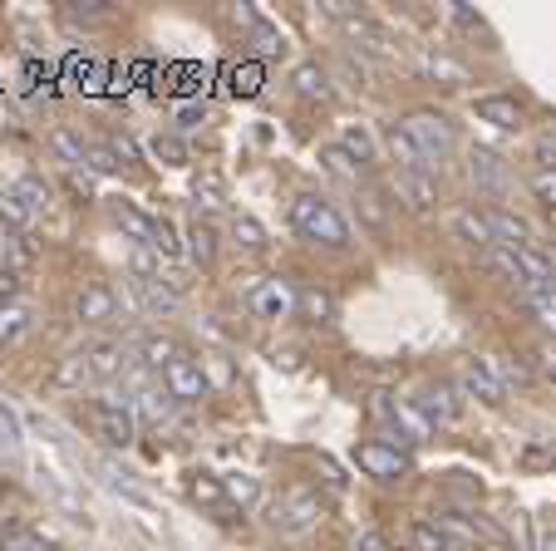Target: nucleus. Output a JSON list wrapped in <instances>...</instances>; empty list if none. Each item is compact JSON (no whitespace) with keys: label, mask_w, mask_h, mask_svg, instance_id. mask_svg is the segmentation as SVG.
I'll return each instance as SVG.
<instances>
[{"label":"nucleus","mask_w":556,"mask_h":551,"mask_svg":"<svg viewBox=\"0 0 556 551\" xmlns=\"http://www.w3.org/2000/svg\"><path fill=\"white\" fill-rule=\"evenodd\" d=\"M231 237H237V247H247V251L266 247V227L252 217V212H237V217H231Z\"/></svg>","instance_id":"obj_28"},{"label":"nucleus","mask_w":556,"mask_h":551,"mask_svg":"<svg viewBox=\"0 0 556 551\" xmlns=\"http://www.w3.org/2000/svg\"><path fill=\"white\" fill-rule=\"evenodd\" d=\"M50 148H54V153H60L70 167H85V163H89V148L79 143L70 128H54V134H50Z\"/></svg>","instance_id":"obj_34"},{"label":"nucleus","mask_w":556,"mask_h":551,"mask_svg":"<svg viewBox=\"0 0 556 551\" xmlns=\"http://www.w3.org/2000/svg\"><path fill=\"white\" fill-rule=\"evenodd\" d=\"M0 551H54V547H50V537H40V531L25 527V531H11V537L0 541Z\"/></svg>","instance_id":"obj_42"},{"label":"nucleus","mask_w":556,"mask_h":551,"mask_svg":"<svg viewBox=\"0 0 556 551\" xmlns=\"http://www.w3.org/2000/svg\"><path fill=\"white\" fill-rule=\"evenodd\" d=\"M472 114H478V124H493V128H503V134H517V128L527 124L522 104H517L513 95H483L472 104Z\"/></svg>","instance_id":"obj_11"},{"label":"nucleus","mask_w":556,"mask_h":551,"mask_svg":"<svg viewBox=\"0 0 556 551\" xmlns=\"http://www.w3.org/2000/svg\"><path fill=\"white\" fill-rule=\"evenodd\" d=\"M64 15H70V21H109V5L104 0H74Z\"/></svg>","instance_id":"obj_47"},{"label":"nucleus","mask_w":556,"mask_h":551,"mask_svg":"<svg viewBox=\"0 0 556 551\" xmlns=\"http://www.w3.org/2000/svg\"><path fill=\"white\" fill-rule=\"evenodd\" d=\"M384 148H389V153H394V163H400V173H433V167L424 163V153H419V148H414V138L404 134L400 124H394V128H389V134H384Z\"/></svg>","instance_id":"obj_18"},{"label":"nucleus","mask_w":556,"mask_h":551,"mask_svg":"<svg viewBox=\"0 0 556 551\" xmlns=\"http://www.w3.org/2000/svg\"><path fill=\"white\" fill-rule=\"evenodd\" d=\"M74 315H79L85 325H109L118 315V296L109 291L104 281H89L85 291L74 296Z\"/></svg>","instance_id":"obj_12"},{"label":"nucleus","mask_w":556,"mask_h":551,"mask_svg":"<svg viewBox=\"0 0 556 551\" xmlns=\"http://www.w3.org/2000/svg\"><path fill=\"white\" fill-rule=\"evenodd\" d=\"M536 153H542V158H546V163H556V134H546V138H542V143H536Z\"/></svg>","instance_id":"obj_59"},{"label":"nucleus","mask_w":556,"mask_h":551,"mask_svg":"<svg viewBox=\"0 0 556 551\" xmlns=\"http://www.w3.org/2000/svg\"><path fill=\"white\" fill-rule=\"evenodd\" d=\"M320 517H326V502L315 498L311 488H295V492H286L281 502H276V531L281 537H305V531H315L320 527Z\"/></svg>","instance_id":"obj_4"},{"label":"nucleus","mask_w":556,"mask_h":551,"mask_svg":"<svg viewBox=\"0 0 556 551\" xmlns=\"http://www.w3.org/2000/svg\"><path fill=\"white\" fill-rule=\"evenodd\" d=\"M301 315L311 325H336L340 305H336V296H330V291H320V286H305V291H301Z\"/></svg>","instance_id":"obj_23"},{"label":"nucleus","mask_w":556,"mask_h":551,"mask_svg":"<svg viewBox=\"0 0 556 551\" xmlns=\"http://www.w3.org/2000/svg\"><path fill=\"white\" fill-rule=\"evenodd\" d=\"M202 118H207V109L202 104H178V128H198Z\"/></svg>","instance_id":"obj_55"},{"label":"nucleus","mask_w":556,"mask_h":551,"mask_svg":"<svg viewBox=\"0 0 556 551\" xmlns=\"http://www.w3.org/2000/svg\"><path fill=\"white\" fill-rule=\"evenodd\" d=\"M409 551H453V541L443 537L433 522H414L409 527Z\"/></svg>","instance_id":"obj_35"},{"label":"nucleus","mask_w":556,"mask_h":551,"mask_svg":"<svg viewBox=\"0 0 556 551\" xmlns=\"http://www.w3.org/2000/svg\"><path fill=\"white\" fill-rule=\"evenodd\" d=\"M355 463L379 483H400L414 473V458L404 453L400 443H389V438H365V443L355 448Z\"/></svg>","instance_id":"obj_3"},{"label":"nucleus","mask_w":556,"mask_h":551,"mask_svg":"<svg viewBox=\"0 0 556 551\" xmlns=\"http://www.w3.org/2000/svg\"><path fill=\"white\" fill-rule=\"evenodd\" d=\"M109 148H114L118 163H138V143H134V138H109Z\"/></svg>","instance_id":"obj_56"},{"label":"nucleus","mask_w":556,"mask_h":551,"mask_svg":"<svg viewBox=\"0 0 556 551\" xmlns=\"http://www.w3.org/2000/svg\"><path fill=\"white\" fill-rule=\"evenodd\" d=\"M340 148H345V153L355 158L359 167H375L379 163V143H375V134H369L365 124H345V134H340Z\"/></svg>","instance_id":"obj_22"},{"label":"nucleus","mask_w":556,"mask_h":551,"mask_svg":"<svg viewBox=\"0 0 556 551\" xmlns=\"http://www.w3.org/2000/svg\"><path fill=\"white\" fill-rule=\"evenodd\" d=\"M552 463H556V448H552Z\"/></svg>","instance_id":"obj_61"},{"label":"nucleus","mask_w":556,"mask_h":551,"mask_svg":"<svg viewBox=\"0 0 556 551\" xmlns=\"http://www.w3.org/2000/svg\"><path fill=\"white\" fill-rule=\"evenodd\" d=\"M25 330H30V311H25L21 301H15V305H0V345L21 340Z\"/></svg>","instance_id":"obj_33"},{"label":"nucleus","mask_w":556,"mask_h":551,"mask_svg":"<svg viewBox=\"0 0 556 551\" xmlns=\"http://www.w3.org/2000/svg\"><path fill=\"white\" fill-rule=\"evenodd\" d=\"M536 370H542L546 379H556V345H542V350H536Z\"/></svg>","instance_id":"obj_58"},{"label":"nucleus","mask_w":556,"mask_h":551,"mask_svg":"<svg viewBox=\"0 0 556 551\" xmlns=\"http://www.w3.org/2000/svg\"><path fill=\"white\" fill-rule=\"evenodd\" d=\"M163 389H168L178 404H198V399H207V370H202L192 354H178V360L163 370Z\"/></svg>","instance_id":"obj_5"},{"label":"nucleus","mask_w":556,"mask_h":551,"mask_svg":"<svg viewBox=\"0 0 556 551\" xmlns=\"http://www.w3.org/2000/svg\"><path fill=\"white\" fill-rule=\"evenodd\" d=\"M291 84H295V95L301 99H315V104H326L336 89H330V70H320L315 60H301L291 70Z\"/></svg>","instance_id":"obj_17"},{"label":"nucleus","mask_w":556,"mask_h":551,"mask_svg":"<svg viewBox=\"0 0 556 551\" xmlns=\"http://www.w3.org/2000/svg\"><path fill=\"white\" fill-rule=\"evenodd\" d=\"M0 428H5V443L21 448V438H25V434H21V414H15L5 399H0Z\"/></svg>","instance_id":"obj_51"},{"label":"nucleus","mask_w":556,"mask_h":551,"mask_svg":"<svg viewBox=\"0 0 556 551\" xmlns=\"http://www.w3.org/2000/svg\"><path fill=\"white\" fill-rule=\"evenodd\" d=\"M252 45H256V54H266V60H276V54L286 50V35L276 30L271 21H256V25H252Z\"/></svg>","instance_id":"obj_38"},{"label":"nucleus","mask_w":556,"mask_h":551,"mask_svg":"<svg viewBox=\"0 0 556 551\" xmlns=\"http://www.w3.org/2000/svg\"><path fill=\"white\" fill-rule=\"evenodd\" d=\"M85 370H89V379H99V385H109V379H118L124 375V364H128V350H124V340H114V335H99V340H89L85 345Z\"/></svg>","instance_id":"obj_7"},{"label":"nucleus","mask_w":556,"mask_h":551,"mask_svg":"<svg viewBox=\"0 0 556 551\" xmlns=\"http://www.w3.org/2000/svg\"><path fill=\"white\" fill-rule=\"evenodd\" d=\"M291 227L301 231L305 241H315V247H350V222L340 217V208L330 198H320V192H301V198L291 202Z\"/></svg>","instance_id":"obj_1"},{"label":"nucleus","mask_w":556,"mask_h":551,"mask_svg":"<svg viewBox=\"0 0 556 551\" xmlns=\"http://www.w3.org/2000/svg\"><path fill=\"white\" fill-rule=\"evenodd\" d=\"M355 551H389V541L379 531H355Z\"/></svg>","instance_id":"obj_57"},{"label":"nucleus","mask_w":556,"mask_h":551,"mask_svg":"<svg viewBox=\"0 0 556 551\" xmlns=\"http://www.w3.org/2000/svg\"><path fill=\"white\" fill-rule=\"evenodd\" d=\"M0 217L11 222V227H25V222H30V217H35V212H30V208H25V202H21V198H15V192H0Z\"/></svg>","instance_id":"obj_46"},{"label":"nucleus","mask_w":556,"mask_h":551,"mask_svg":"<svg viewBox=\"0 0 556 551\" xmlns=\"http://www.w3.org/2000/svg\"><path fill=\"white\" fill-rule=\"evenodd\" d=\"M532 192H536V198L546 202V208L556 212V167H542V173L532 177Z\"/></svg>","instance_id":"obj_50"},{"label":"nucleus","mask_w":556,"mask_h":551,"mask_svg":"<svg viewBox=\"0 0 556 551\" xmlns=\"http://www.w3.org/2000/svg\"><path fill=\"white\" fill-rule=\"evenodd\" d=\"M134 281H163V256H157L153 247H143V241H134Z\"/></svg>","instance_id":"obj_32"},{"label":"nucleus","mask_w":556,"mask_h":551,"mask_svg":"<svg viewBox=\"0 0 556 551\" xmlns=\"http://www.w3.org/2000/svg\"><path fill=\"white\" fill-rule=\"evenodd\" d=\"M468 173H472V183H478L483 192H503L507 188V167H503V158H497L493 148H472Z\"/></svg>","instance_id":"obj_16"},{"label":"nucleus","mask_w":556,"mask_h":551,"mask_svg":"<svg viewBox=\"0 0 556 551\" xmlns=\"http://www.w3.org/2000/svg\"><path fill=\"white\" fill-rule=\"evenodd\" d=\"M463 389H468L472 399H483V404H503V385L488 375L483 360H468V370H463Z\"/></svg>","instance_id":"obj_21"},{"label":"nucleus","mask_w":556,"mask_h":551,"mask_svg":"<svg viewBox=\"0 0 556 551\" xmlns=\"http://www.w3.org/2000/svg\"><path fill=\"white\" fill-rule=\"evenodd\" d=\"M188 261L198 271H212V261H217V227H207V222H192L188 227Z\"/></svg>","instance_id":"obj_19"},{"label":"nucleus","mask_w":556,"mask_h":551,"mask_svg":"<svg viewBox=\"0 0 556 551\" xmlns=\"http://www.w3.org/2000/svg\"><path fill=\"white\" fill-rule=\"evenodd\" d=\"M433 527H439L443 537L453 541V547H468V541H478V522H463L458 512H439V517H433Z\"/></svg>","instance_id":"obj_29"},{"label":"nucleus","mask_w":556,"mask_h":551,"mask_svg":"<svg viewBox=\"0 0 556 551\" xmlns=\"http://www.w3.org/2000/svg\"><path fill=\"white\" fill-rule=\"evenodd\" d=\"M483 364H488V375L497 379V385H527V364H517V360H507V354H483Z\"/></svg>","instance_id":"obj_31"},{"label":"nucleus","mask_w":556,"mask_h":551,"mask_svg":"<svg viewBox=\"0 0 556 551\" xmlns=\"http://www.w3.org/2000/svg\"><path fill=\"white\" fill-rule=\"evenodd\" d=\"M400 198L409 202V212L429 217L439 208V177L433 173H400Z\"/></svg>","instance_id":"obj_13"},{"label":"nucleus","mask_w":556,"mask_h":551,"mask_svg":"<svg viewBox=\"0 0 556 551\" xmlns=\"http://www.w3.org/2000/svg\"><path fill=\"white\" fill-rule=\"evenodd\" d=\"M488 227H493V241H497V247H507V251L532 247V227H527L517 212H507V208H493V212H488Z\"/></svg>","instance_id":"obj_14"},{"label":"nucleus","mask_w":556,"mask_h":551,"mask_svg":"<svg viewBox=\"0 0 556 551\" xmlns=\"http://www.w3.org/2000/svg\"><path fill=\"white\" fill-rule=\"evenodd\" d=\"M15 198H21V202H25V208H30V212L50 208V188H45L40 177H21V183H15Z\"/></svg>","instance_id":"obj_40"},{"label":"nucleus","mask_w":556,"mask_h":551,"mask_svg":"<svg viewBox=\"0 0 556 551\" xmlns=\"http://www.w3.org/2000/svg\"><path fill=\"white\" fill-rule=\"evenodd\" d=\"M320 163H326V173H330V177H340V183L359 188V163H355V158H350L340 143H326V148H320Z\"/></svg>","instance_id":"obj_26"},{"label":"nucleus","mask_w":556,"mask_h":551,"mask_svg":"<svg viewBox=\"0 0 556 551\" xmlns=\"http://www.w3.org/2000/svg\"><path fill=\"white\" fill-rule=\"evenodd\" d=\"M404 134L414 138V148L424 153V163L429 167H443L453 153V128L443 114H433V109H414V114H404Z\"/></svg>","instance_id":"obj_2"},{"label":"nucleus","mask_w":556,"mask_h":551,"mask_svg":"<svg viewBox=\"0 0 556 551\" xmlns=\"http://www.w3.org/2000/svg\"><path fill=\"white\" fill-rule=\"evenodd\" d=\"M85 379H89V370H85V360H79V354H70V360L54 370V385H64V389H79Z\"/></svg>","instance_id":"obj_44"},{"label":"nucleus","mask_w":556,"mask_h":551,"mask_svg":"<svg viewBox=\"0 0 556 551\" xmlns=\"http://www.w3.org/2000/svg\"><path fill=\"white\" fill-rule=\"evenodd\" d=\"M114 222H118V227H124L134 241H143V247H153L157 217H148L143 208H134V202H114Z\"/></svg>","instance_id":"obj_20"},{"label":"nucleus","mask_w":556,"mask_h":551,"mask_svg":"<svg viewBox=\"0 0 556 551\" xmlns=\"http://www.w3.org/2000/svg\"><path fill=\"white\" fill-rule=\"evenodd\" d=\"M379 414L400 428L404 443H424V438L433 434V424L419 414V404H404V399H379ZM400 438H394V443H400Z\"/></svg>","instance_id":"obj_10"},{"label":"nucleus","mask_w":556,"mask_h":551,"mask_svg":"<svg viewBox=\"0 0 556 551\" xmlns=\"http://www.w3.org/2000/svg\"><path fill=\"white\" fill-rule=\"evenodd\" d=\"M134 409H124L118 399H104V404H94V434L104 438L109 448H128L134 443Z\"/></svg>","instance_id":"obj_8"},{"label":"nucleus","mask_w":556,"mask_h":551,"mask_svg":"<svg viewBox=\"0 0 556 551\" xmlns=\"http://www.w3.org/2000/svg\"><path fill=\"white\" fill-rule=\"evenodd\" d=\"M222 488H227V498L237 502V508H256V498H262V483L247 478V473H231V478H222Z\"/></svg>","instance_id":"obj_37"},{"label":"nucleus","mask_w":556,"mask_h":551,"mask_svg":"<svg viewBox=\"0 0 556 551\" xmlns=\"http://www.w3.org/2000/svg\"><path fill=\"white\" fill-rule=\"evenodd\" d=\"M458 231L472 241V247H497L493 241V227H488V217H478V212H458Z\"/></svg>","instance_id":"obj_39"},{"label":"nucleus","mask_w":556,"mask_h":551,"mask_svg":"<svg viewBox=\"0 0 556 551\" xmlns=\"http://www.w3.org/2000/svg\"><path fill=\"white\" fill-rule=\"evenodd\" d=\"M424 70H429L439 84H448V89H463V84H468V64L453 60V54H439V50H433L429 60H424Z\"/></svg>","instance_id":"obj_27"},{"label":"nucleus","mask_w":556,"mask_h":551,"mask_svg":"<svg viewBox=\"0 0 556 551\" xmlns=\"http://www.w3.org/2000/svg\"><path fill=\"white\" fill-rule=\"evenodd\" d=\"M359 212H365V222H369V227H384V222H389V212H384V198H379L375 188H369L365 198H359Z\"/></svg>","instance_id":"obj_49"},{"label":"nucleus","mask_w":556,"mask_h":551,"mask_svg":"<svg viewBox=\"0 0 556 551\" xmlns=\"http://www.w3.org/2000/svg\"><path fill=\"white\" fill-rule=\"evenodd\" d=\"M532 315L546 335H556V291H536L532 296Z\"/></svg>","instance_id":"obj_43"},{"label":"nucleus","mask_w":556,"mask_h":551,"mask_svg":"<svg viewBox=\"0 0 556 551\" xmlns=\"http://www.w3.org/2000/svg\"><path fill=\"white\" fill-rule=\"evenodd\" d=\"M153 251H157V256H163V261H173V256H178V251H182V241H178V227H173L168 217H157V231H153Z\"/></svg>","instance_id":"obj_41"},{"label":"nucleus","mask_w":556,"mask_h":551,"mask_svg":"<svg viewBox=\"0 0 556 551\" xmlns=\"http://www.w3.org/2000/svg\"><path fill=\"white\" fill-rule=\"evenodd\" d=\"M536 551H556V527H546L542 537H536Z\"/></svg>","instance_id":"obj_60"},{"label":"nucleus","mask_w":556,"mask_h":551,"mask_svg":"<svg viewBox=\"0 0 556 551\" xmlns=\"http://www.w3.org/2000/svg\"><path fill=\"white\" fill-rule=\"evenodd\" d=\"M148 148H153V158H157V163H168V167H188V163H192L188 143H182V138H173V134H157Z\"/></svg>","instance_id":"obj_30"},{"label":"nucleus","mask_w":556,"mask_h":551,"mask_svg":"<svg viewBox=\"0 0 556 551\" xmlns=\"http://www.w3.org/2000/svg\"><path fill=\"white\" fill-rule=\"evenodd\" d=\"M89 167H94V173H118V158H114V148L109 143H89Z\"/></svg>","instance_id":"obj_48"},{"label":"nucleus","mask_w":556,"mask_h":551,"mask_svg":"<svg viewBox=\"0 0 556 551\" xmlns=\"http://www.w3.org/2000/svg\"><path fill=\"white\" fill-rule=\"evenodd\" d=\"M252 311L262 315V321H291V315L301 311V291H295L286 276H271V281H262L252 291Z\"/></svg>","instance_id":"obj_6"},{"label":"nucleus","mask_w":556,"mask_h":551,"mask_svg":"<svg viewBox=\"0 0 556 551\" xmlns=\"http://www.w3.org/2000/svg\"><path fill=\"white\" fill-rule=\"evenodd\" d=\"M99 473H104V483L118 492V498H128V502H138V508H148V492L134 488V483H128V473H118V463H109V458H104V463H99Z\"/></svg>","instance_id":"obj_36"},{"label":"nucleus","mask_w":556,"mask_h":551,"mask_svg":"<svg viewBox=\"0 0 556 551\" xmlns=\"http://www.w3.org/2000/svg\"><path fill=\"white\" fill-rule=\"evenodd\" d=\"M138 360H143V370H157V375H163V370L178 360V345H173L168 335H143V340H138Z\"/></svg>","instance_id":"obj_24"},{"label":"nucleus","mask_w":556,"mask_h":551,"mask_svg":"<svg viewBox=\"0 0 556 551\" xmlns=\"http://www.w3.org/2000/svg\"><path fill=\"white\" fill-rule=\"evenodd\" d=\"M134 291H138V301H143L148 315H168V311H178V301H182V296L163 281H134Z\"/></svg>","instance_id":"obj_25"},{"label":"nucleus","mask_w":556,"mask_h":551,"mask_svg":"<svg viewBox=\"0 0 556 551\" xmlns=\"http://www.w3.org/2000/svg\"><path fill=\"white\" fill-rule=\"evenodd\" d=\"M453 21H458L468 35H483V30H488V21H483L478 11H472V5H453Z\"/></svg>","instance_id":"obj_52"},{"label":"nucleus","mask_w":556,"mask_h":551,"mask_svg":"<svg viewBox=\"0 0 556 551\" xmlns=\"http://www.w3.org/2000/svg\"><path fill=\"white\" fill-rule=\"evenodd\" d=\"M419 414L429 418V424H453V418L463 414V404H458V389L453 385H429L424 389V399H419Z\"/></svg>","instance_id":"obj_15"},{"label":"nucleus","mask_w":556,"mask_h":551,"mask_svg":"<svg viewBox=\"0 0 556 551\" xmlns=\"http://www.w3.org/2000/svg\"><path fill=\"white\" fill-rule=\"evenodd\" d=\"M15 296H21V276L11 266H0V305H15Z\"/></svg>","instance_id":"obj_54"},{"label":"nucleus","mask_w":556,"mask_h":551,"mask_svg":"<svg viewBox=\"0 0 556 551\" xmlns=\"http://www.w3.org/2000/svg\"><path fill=\"white\" fill-rule=\"evenodd\" d=\"M118 404L134 409V418H143V424H163L173 414V395L163 385H148V379H138L134 395H124Z\"/></svg>","instance_id":"obj_9"},{"label":"nucleus","mask_w":556,"mask_h":551,"mask_svg":"<svg viewBox=\"0 0 556 551\" xmlns=\"http://www.w3.org/2000/svg\"><path fill=\"white\" fill-rule=\"evenodd\" d=\"M192 192H198V202H202V208H207V212H217L222 208V177H198V183H192Z\"/></svg>","instance_id":"obj_45"},{"label":"nucleus","mask_w":556,"mask_h":551,"mask_svg":"<svg viewBox=\"0 0 556 551\" xmlns=\"http://www.w3.org/2000/svg\"><path fill=\"white\" fill-rule=\"evenodd\" d=\"M192 498H198V502H222V498H227V488H222L217 478H198V483H192Z\"/></svg>","instance_id":"obj_53"}]
</instances>
